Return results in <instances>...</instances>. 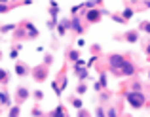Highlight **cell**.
Wrapping results in <instances>:
<instances>
[{
    "label": "cell",
    "mask_w": 150,
    "mask_h": 117,
    "mask_svg": "<svg viewBox=\"0 0 150 117\" xmlns=\"http://www.w3.org/2000/svg\"><path fill=\"white\" fill-rule=\"evenodd\" d=\"M70 29H72L76 34H84V26H82V23H80L78 17H72V21H70Z\"/></svg>",
    "instance_id": "6"
},
{
    "label": "cell",
    "mask_w": 150,
    "mask_h": 117,
    "mask_svg": "<svg viewBox=\"0 0 150 117\" xmlns=\"http://www.w3.org/2000/svg\"><path fill=\"white\" fill-rule=\"evenodd\" d=\"M93 89H95V91H97V93H103V85L99 83V81H97V83H95V85H93Z\"/></svg>",
    "instance_id": "23"
},
{
    "label": "cell",
    "mask_w": 150,
    "mask_h": 117,
    "mask_svg": "<svg viewBox=\"0 0 150 117\" xmlns=\"http://www.w3.org/2000/svg\"><path fill=\"white\" fill-rule=\"evenodd\" d=\"M125 102L133 108V110H141L146 106V95L144 93H135V91H125Z\"/></svg>",
    "instance_id": "2"
},
{
    "label": "cell",
    "mask_w": 150,
    "mask_h": 117,
    "mask_svg": "<svg viewBox=\"0 0 150 117\" xmlns=\"http://www.w3.org/2000/svg\"><path fill=\"white\" fill-rule=\"evenodd\" d=\"M70 102H72V106L76 108V110H82V108H84V102H82L80 98H76V96H74V98H70Z\"/></svg>",
    "instance_id": "14"
},
{
    "label": "cell",
    "mask_w": 150,
    "mask_h": 117,
    "mask_svg": "<svg viewBox=\"0 0 150 117\" xmlns=\"http://www.w3.org/2000/svg\"><path fill=\"white\" fill-rule=\"evenodd\" d=\"M144 53H146V58L150 61V40L146 42V47H144Z\"/></svg>",
    "instance_id": "22"
},
{
    "label": "cell",
    "mask_w": 150,
    "mask_h": 117,
    "mask_svg": "<svg viewBox=\"0 0 150 117\" xmlns=\"http://www.w3.org/2000/svg\"><path fill=\"white\" fill-rule=\"evenodd\" d=\"M106 117H118V110H116V106H110L108 110H106Z\"/></svg>",
    "instance_id": "16"
},
{
    "label": "cell",
    "mask_w": 150,
    "mask_h": 117,
    "mask_svg": "<svg viewBox=\"0 0 150 117\" xmlns=\"http://www.w3.org/2000/svg\"><path fill=\"white\" fill-rule=\"evenodd\" d=\"M129 91H135V93H143V85H141L139 81H133V83L129 85Z\"/></svg>",
    "instance_id": "12"
},
{
    "label": "cell",
    "mask_w": 150,
    "mask_h": 117,
    "mask_svg": "<svg viewBox=\"0 0 150 117\" xmlns=\"http://www.w3.org/2000/svg\"><path fill=\"white\" fill-rule=\"evenodd\" d=\"M108 98H110L108 93H101V102H105V100H108Z\"/></svg>",
    "instance_id": "24"
},
{
    "label": "cell",
    "mask_w": 150,
    "mask_h": 117,
    "mask_svg": "<svg viewBox=\"0 0 150 117\" xmlns=\"http://www.w3.org/2000/svg\"><path fill=\"white\" fill-rule=\"evenodd\" d=\"M148 81H150V70H148Z\"/></svg>",
    "instance_id": "26"
},
{
    "label": "cell",
    "mask_w": 150,
    "mask_h": 117,
    "mask_svg": "<svg viewBox=\"0 0 150 117\" xmlns=\"http://www.w3.org/2000/svg\"><path fill=\"white\" fill-rule=\"evenodd\" d=\"M91 51L95 53V57H97V55H99V53H101V47H99V45L95 44V45H91Z\"/></svg>",
    "instance_id": "21"
},
{
    "label": "cell",
    "mask_w": 150,
    "mask_h": 117,
    "mask_svg": "<svg viewBox=\"0 0 150 117\" xmlns=\"http://www.w3.org/2000/svg\"><path fill=\"white\" fill-rule=\"evenodd\" d=\"M95 117H106V110L103 106H97L95 108Z\"/></svg>",
    "instance_id": "15"
},
{
    "label": "cell",
    "mask_w": 150,
    "mask_h": 117,
    "mask_svg": "<svg viewBox=\"0 0 150 117\" xmlns=\"http://www.w3.org/2000/svg\"><path fill=\"white\" fill-rule=\"evenodd\" d=\"M139 32L150 34V21H141L139 23Z\"/></svg>",
    "instance_id": "9"
},
{
    "label": "cell",
    "mask_w": 150,
    "mask_h": 117,
    "mask_svg": "<svg viewBox=\"0 0 150 117\" xmlns=\"http://www.w3.org/2000/svg\"><path fill=\"white\" fill-rule=\"evenodd\" d=\"M51 117H67L65 115V110H63V108H57L55 111H51Z\"/></svg>",
    "instance_id": "17"
},
{
    "label": "cell",
    "mask_w": 150,
    "mask_h": 117,
    "mask_svg": "<svg viewBox=\"0 0 150 117\" xmlns=\"http://www.w3.org/2000/svg\"><path fill=\"white\" fill-rule=\"evenodd\" d=\"M46 77V70H36V79H44Z\"/></svg>",
    "instance_id": "20"
},
{
    "label": "cell",
    "mask_w": 150,
    "mask_h": 117,
    "mask_svg": "<svg viewBox=\"0 0 150 117\" xmlns=\"http://www.w3.org/2000/svg\"><path fill=\"white\" fill-rule=\"evenodd\" d=\"M139 36H141L139 29H133V30H127V32H125L122 38H124L127 44H137V42H139Z\"/></svg>",
    "instance_id": "5"
},
{
    "label": "cell",
    "mask_w": 150,
    "mask_h": 117,
    "mask_svg": "<svg viewBox=\"0 0 150 117\" xmlns=\"http://www.w3.org/2000/svg\"><path fill=\"white\" fill-rule=\"evenodd\" d=\"M125 61H127V57L122 55V53H110V55L106 57L108 70H110V72H112L116 77H120V70H122V66L125 64Z\"/></svg>",
    "instance_id": "1"
},
{
    "label": "cell",
    "mask_w": 150,
    "mask_h": 117,
    "mask_svg": "<svg viewBox=\"0 0 150 117\" xmlns=\"http://www.w3.org/2000/svg\"><path fill=\"white\" fill-rule=\"evenodd\" d=\"M133 13H135V11H133V8H131V6H125L124 11H122V17H124L125 21H129V19L133 17Z\"/></svg>",
    "instance_id": "8"
},
{
    "label": "cell",
    "mask_w": 150,
    "mask_h": 117,
    "mask_svg": "<svg viewBox=\"0 0 150 117\" xmlns=\"http://www.w3.org/2000/svg\"><path fill=\"white\" fill-rule=\"evenodd\" d=\"M137 74V66H135V62L133 61H125V64L122 66V70H120V77H133Z\"/></svg>",
    "instance_id": "4"
},
{
    "label": "cell",
    "mask_w": 150,
    "mask_h": 117,
    "mask_svg": "<svg viewBox=\"0 0 150 117\" xmlns=\"http://www.w3.org/2000/svg\"><path fill=\"white\" fill-rule=\"evenodd\" d=\"M110 19H112L114 23H120V25H125V23H127L122 15H118V13H110Z\"/></svg>",
    "instance_id": "10"
},
{
    "label": "cell",
    "mask_w": 150,
    "mask_h": 117,
    "mask_svg": "<svg viewBox=\"0 0 150 117\" xmlns=\"http://www.w3.org/2000/svg\"><path fill=\"white\" fill-rule=\"evenodd\" d=\"M69 58H70V61H74V62L80 61V51H76V49H70V51H69Z\"/></svg>",
    "instance_id": "13"
},
{
    "label": "cell",
    "mask_w": 150,
    "mask_h": 117,
    "mask_svg": "<svg viewBox=\"0 0 150 117\" xmlns=\"http://www.w3.org/2000/svg\"><path fill=\"white\" fill-rule=\"evenodd\" d=\"M86 91H88V85H86V83H80V85H78V89H76L78 95H84Z\"/></svg>",
    "instance_id": "18"
},
{
    "label": "cell",
    "mask_w": 150,
    "mask_h": 117,
    "mask_svg": "<svg viewBox=\"0 0 150 117\" xmlns=\"http://www.w3.org/2000/svg\"><path fill=\"white\" fill-rule=\"evenodd\" d=\"M99 83L103 85V89L108 87V77H106V74H105V72H101V74H99Z\"/></svg>",
    "instance_id": "11"
},
{
    "label": "cell",
    "mask_w": 150,
    "mask_h": 117,
    "mask_svg": "<svg viewBox=\"0 0 150 117\" xmlns=\"http://www.w3.org/2000/svg\"><path fill=\"white\" fill-rule=\"evenodd\" d=\"M74 72H76V76H78V79H80V83H84V81L89 77V70H88V68H76Z\"/></svg>",
    "instance_id": "7"
},
{
    "label": "cell",
    "mask_w": 150,
    "mask_h": 117,
    "mask_svg": "<svg viewBox=\"0 0 150 117\" xmlns=\"http://www.w3.org/2000/svg\"><path fill=\"white\" fill-rule=\"evenodd\" d=\"M105 13H108V11L101 10V8H97V10H88L84 13V21L88 23V25H97V23L103 19V15H105Z\"/></svg>",
    "instance_id": "3"
},
{
    "label": "cell",
    "mask_w": 150,
    "mask_h": 117,
    "mask_svg": "<svg viewBox=\"0 0 150 117\" xmlns=\"http://www.w3.org/2000/svg\"><path fill=\"white\" fill-rule=\"evenodd\" d=\"M78 117H91V114H89L88 110H84V108H82V110H78Z\"/></svg>",
    "instance_id": "19"
},
{
    "label": "cell",
    "mask_w": 150,
    "mask_h": 117,
    "mask_svg": "<svg viewBox=\"0 0 150 117\" xmlns=\"http://www.w3.org/2000/svg\"><path fill=\"white\" fill-rule=\"evenodd\" d=\"M143 8H146V10H150V0H144V2H143Z\"/></svg>",
    "instance_id": "25"
}]
</instances>
